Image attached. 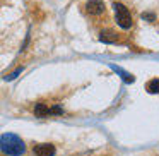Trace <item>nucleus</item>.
I'll return each instance as SVG.
<instances>
[{"mask_svg":"<svg viewBox=\"0 0 159 156\" xmlns=\"http://www.w3.org/2000/svg\"><path fill=\"white\" fill-rule=\"evenodd\" d=\"M0 149L9 156H21L24 154L26 146H24V141L19 135L7 132V134L0 135Z\"/></svg>","mask_w":159,"mask_h":156,"instance_id":"1","label":"nucleus"},{"mask_svg":"<svg viewBox=\"0 0 159 156\" xmlns=\"http://www.w3.org/2000/svg\"><path fill=\"white\" fill-rule=\"evenodd\" d=\"M86 11L93 16H99L104 12V2L103 0H87Z\"/></svg>","mask_w":159,"mask_h":156,"instance_id":"3","label":"nucleus"},{"mask_svg":"<svg viewBox=\"0 0 159 156\" xmlns=\"http://www.w3.org/2000/svg\"><path fill=\"white\" fill-rule=\"evenodd\" d=\"M142 19H149V21H156V16H154V14H149V12H147V14L144 12V14H142Z\"/></svg>","mask_w":159,"mask_h":156,"instance_id":"10","label":"nucleus"},{"mask_svg":"<svg viewBox=\"0 0 159 156\" xmlns=\"http://www.w3.org/2000/svg\"><path fill=\"white\" fill-rule=\"evenodd\" d=\"M34 115H36V117H39V118H45V117H48V115H50V108L46 106L45 103H36Z\"/></svg>","mask_w":159,"mask_h":156,"instance_id":"5","label":"nucleus"},{"mask_svg":"<svg viewBox=\"0 0 159 156\" xmlns=\"http://www.w3.org/2000/svg\"><path fill=\"white\" fill-rule=\"evenodd\" d=\"M99 40H101V41H104V43H116L118 41V36L115 35L113 31H103V33H101V36H99Z\"/></svg>","mask_w":159,"mask_h":156,"instance_id":"7","label":"nucleus"},{"mask_svg":"<svg viewBox=\"0 0 159 156\" xmlns=\"http://www.w3.org/2000/svg\"><path fill=\"white\" fill-rule=\"evenodd\" d=\"M145 89H147V93L151 94H157L159 93V79L157 77H154V79H151L147 84H145Z\"/></svg>","mask_w":159,"mask_h":156,"instance_id":"6","label":"nucleus"},{"mask_svg":"<svg viewBox=\"0 0 159 156\" xmlns=\"http://www.w3.org/2000/svg\"><path fill=\"white\" fill-rule=\"evenodd\" d=\"M113 7H115V14H116V22H118V26L120 28H123V29H128V28H132V14H130V11H128L127 7H125L123 4H113Z\"/></svg>","mask_w":159,"mask_h":156,"instance_id":"2","label":"nucleus"},{"mask_svg":"<svg viewBox=\"0 0 159 156\" xmlns=\"http://www.w3.org/2000/svg\"><path fill=\"white\" fill-rule=\"evenodd\" d=\"M111 69H113L115 72H118V74H120V76H121V79H123L125 83H128V84H130V83H134V81H135V77L132 76V74L125 72V70H123V69H120V67H116V65H111Z\"/></svg>","mask_w":159,"mask_h":156,"instance_id":"8","label":"nucleus"},{"mask_svg":"<svg viewBox=\"0 0 159 156\" xmlns=\"http://www.w3.org/2000/svg\"><path fill=\"white\" fill-rule=\"evenodd\" d=\"M22 72V67H19V69L17 70H14V72H12V74H9V76L7 77H5V81H14L16 79V77H17L19 76V74H21Z\"/></svg>","mask_w":159,"mask_h":156,"instance_id":"9","label":"nucleus"},{"mask_svg":"<svg viewBox=\"0 0 159 156\" xmlns=\"http://www.w3.org/2000/svg\"><path fill=\"white\" fill-rule=\"evenodd\" d=\"M34 154L36 156H55V153H57V149H55V146L53 144H50V142H45V144H38V146H34Z\"/></svg>","mask_w":159,"mask_h":156,"instance_id":"4","label":"nucleus"}]
</instances>
